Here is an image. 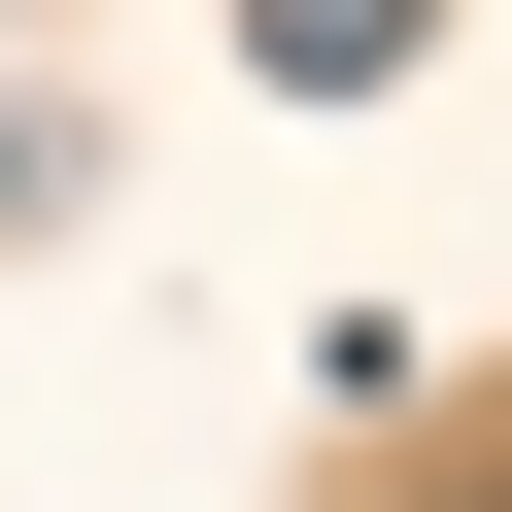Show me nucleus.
<instances>
[{
    "label": "nucleus",
    "instance_id": "nucleus-1",
    "mask_svg": "<svg viewBox=\"0 0 512 512\" xmlns=\"http://www.w3.org/2000/svg\"><path fill=\"white\" fill-rule=\"evenodd\" d=\"M239 69H274V103H376V69H410V0H239Z\"/></svg>",
    "mask_w": 512,
    "mask_h": 512
}]
</instances>
